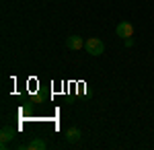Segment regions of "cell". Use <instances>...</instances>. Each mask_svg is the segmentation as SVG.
<instances>
[{
	"mask_svg": "<svg viewBox=\"0 0 154 150\" xmlns=\"http://www.w3.org/2000/svg\"><path fill=\"white\" fill-rule=\"evenodd\" d=\"M66 47L68 49H74V52H78V49H82L84 47V39L80 35H70L68 39H66Z\"/></svg>",
	"mask_w": 154,
	"mask_h": 150,
	"instance_id": "obj_3",
	"label": "cell"
},
{
	"mask_svg": "<svg viewBox=\"0 0 154 150\" xmlns=\"http://www.w3.org/2000/svg\"><path fill=\"white\" fill-rule=\"evenodd\" d=\"M21 148H23V150H27V148H29V150H45V148H48V142L41 140V138H35V140H31L29 144H23Z\"/></svg>",
	"mask_w": 154,
	"mask_h": 150,
	"instance_id": "obj_6",
	"label": "cell"
},
{
	"mask_svg": "<svg viewBox=\"0 0 154 150\" xmlns=\"http://www.w3.org/2000/svg\"><path fill=\"white\" fill-rule=\"evenodd\" d=\"M80 136H82V134H80V130H78L76 126L68 127V130H66V134H64V138H66L68 144H76V142L80 140Z\"/></svg>",
	"mask_w": 154,
	"mask_h": 150,
	"instance_id": "obj_5",
	"label": "cell"
},
{
	"mask_svg": "<svg viewBox=\"0 0 154 150\" xmlns=\"http://www.w3.org/2000/svg\"><path fill=\"white\" fill-rule=\"evenodd\" d=\"M84 49H86L88 56H101V54L105 52V43H103L99 37H91V39L84 41Z\"/></svg>",
	"mask_w": 154,
	"mask_h": 150,
	"instance_id": "obj_1",
	"label": "cell"
},
{
	"mask_svg": "<svg viewBox=\"0 0 154 150\" xmlns=\"http://www.w3.org/2000/svg\"><path fill=\"white\" fill-rule=\"evenodd\" d=\"M12 138H14V130H12L11 126H4L2 130H0V142H2L0 146H2V148H6Z\"/></svg>",
	"mask_w": 154,
	"mask_h": 150,
	"instance_id": "obj_4",
	"label": "cell"
},
{
	"mask_svg": "<svg viewBox=\"0 0 154 150\" xmlns=\"http://www.w3.org/2000/svg\"><path fill=\"white\" fill-rule=\"evenodd\" d=\"M115 33H117L121 39H128V37L134 35V25L128 23V21H121V23L115 27Z\"/></svg>",
	"mask_w": 154,
	"mask_h": 150,
	"instance_id": "obj_2",
	"label": "cell"
},
{
	"mask_svg": "<svg viewBox=\"0 0 154 150\" xmlns=\"http://www.w3.org/2000/svg\"><path fill=\"white\" fill-rule=\"evenodd\" d=\"M123 43H125V47H131V45H134V37H128Z\"/></svg>",
	"mask_w": 154,
	"mask_h": 150,
	"instance_id": "obj_7",
	"label": "cell"
}]
</instances>
